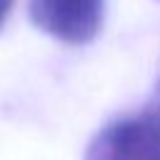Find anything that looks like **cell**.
Masks as SVG:
<instances>
[{"instance_id": "6da1fadb", "label": "cell", "mask_w": 160, "mask_h": 160, "mask_svg": "<svg viewBox=\"0 0 160 160\" xmlns=\"http://www.w3.org/2000/svg\"><path fill=\"white\" fill-rule=\"evenodd\" d=\"M85 160H160V120L145 108L110 120L90 140Z\"/></svg>"}, {"instance_id": "7a4b0ae2", "label": "cell", "mask_w": 160, "mask_h": 160, "mask_svg": "<svg viewBox=\"0 0 160 160\" xmlns=\"http://www.w3.org/2000/svg\"><path fill=\"white\" fill-rule=\"evenodd\" d=\"M102 8V0H28L32 25L68 45H85L100 32Z\"/></svg>"}, {"instance_id": "3957f363", "label": "cell", "mask_w": 160, "mask_h": 160, "mask_svg": "<svg viewBox=\"0 0 160 160\" xmlns=\"http://www.w3.org/2000/svg\"><path fill=\"white\" fill-rule=\"evenodd\" d=\"M145 110L155 118V120H160V78H158V82H155V90H152V98H150V102L145 105Z\"/></svg>"}, {"instance_id": "277c9868", "label": "cell", "mask_w": 160, "mask_h": 160, "mask_svg": "<svg viewBox=\"0 0 160 160\" xmlns=\"http://www.w3.org/2000/svg\"><path fill=\"white\" fill-rule=\"evenodd\" d=\"M12 2H15V0H0V28H2L5 20H8V15H10V10H12Z\"/></svg>"}]
</instances>
